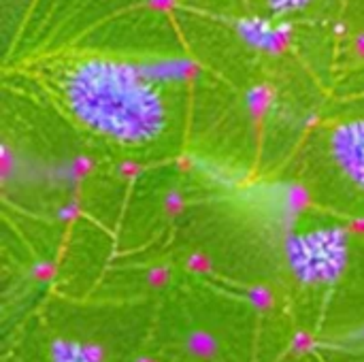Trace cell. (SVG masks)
I'll list each match as a JSON object with an SVG mask.
<instances>
[{
    "instance_id": "3",
    "label": "cell",
    "mask_w": 364,
    "mask_h": 362,
    "mask_svg": "<svg viewBox=\"0 0 364 362\" xmlns=\"http://www.w3.org/2000/svg\"><path fill=\"white\" fill-rule=\"evenodd\" d=\"M331 158L343 177L364 192V117L339 122L328 137Z\"/></svg>"
},
{
    "instance_id": "4",
    "label": "cell",
    "mask_w": 364,
    "mask_h": 362,
    "mask_svg": "<svg viewBox=\"0 0 364 362\" xmlns=\"http://www.w3.org/2000/svg\"><path fill=\"white\" fill-rule=\"evenodd\" d=\"M237 30L243 41L262 51H277L286 38V28L269 17H241Z\"/></svg>"
},
{
    "instance_id": "6",
    "label": "cell",
    "mask_w": 364,
    "mask_h": 362,
    "mask_svg": "<svg viewBox=\"0 0 364 362\" xmlns=\"http://www.w3.org/2000/svg\"><path fill=\"white\" fill-rule=\"evenodd\" d=\"M186 350L198 358H213L218 354V339L207 331H194L186 339Z\"/></svg>"
},
{
    "instance_id": "7",
    "label": "cell",
    "mask_w": 364,
    "mask_h": 362,
    "mask_svg": "<svg viewBox=\"0 0 364 362\" xmlns=\"http://www.w3.org/2000/svg\"><path fill=\"white\" fill-rule=\"evenodd\" d=\"M311 0H267V6L277 15V17H284V15H290V13H296L301 9H305Z\"/></svg>"
},
{
    "instance_id": "5",
    "label": "cell",
    "mask_w": 364,
    "mask_h": 362,
    "mask_svg": "<svg viewBox=\"0 0 364 362\" xmlns=\"http://www.w3.org/2000/svg\"><path fill=\"white\" fill-rule=\"evenodd\" d=\"M49 362H105V350L94 341L55 337L49 344Z\"/></svg>"
},
{
    "instance_id": "1",
    "label": "cell",
    "mask_w": 364,
    "mask_h": 362,
    "mask_svg": "<svg viewBox=\"0 0 364 362\" xmlns=\"http://www.w3.org/2000/svg\"><path fill=\"white\" fill-rule=\"evenodd\" d=\"M36 81L68 119L124 149L154 145L171 124V105L154 75L115 53H55L36 66Z\"/></svg>"
},
{
    "instance_id": "2",
    "label": "cell",
    "mask_w": 364,
    "mask_h": 362,
    "mask_svg": "<svg viewBox=\"0 0 364 362\" xmlns=\"http://www.w3.org/2000/svg\"><path fill=\"white\" fill-rule=\"evenodd\" d=\"M286 262L294 280L303 286L337 284L350 262V235L341 226L314 228L288 237Z\"/></svg>"
},
{
    "instance_id": "8",
    "label": "cell",
    "mask_w": 364,
    "mask_h": 362,
    "mask_svg": "<svg viewBox=\"0 0 364 362\" xmlns=\"http://www.w3.org/2000/svg\"><path fill=\"white\" fill-rule=\"evenodd\" d=\"M343 344H346V346H352V348H360V346H364V324L363 326H358V329H354V331H350V333L343 337Z\"/></svg>"
}]
</instances>
